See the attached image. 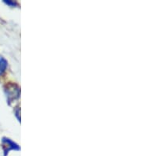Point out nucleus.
Instances as JSON below:
<instances>
[{
    "mask_svg": "<svg viewBox=\"0 0 141 156\" xmlns=\"http://www.w3.org/2000/svg\"><path fill=\"white\" fill-rule=\"evenodd\" d=\"M7 66L8 63L6 59L2 57H0V76L6 71Z\"/></svg>",
    "mask_w": 141,
    "mask_h": 156,
    "instance_id": "obj_3",
    "label": "nucleus"
},
{
    "mask_svg": "<svg viewBox=\"0 0 141 156\" xmlns=\"http://www.w3.org/2000/svg\"><path fill=\"white\" fill-rule=\"evenodd\" d=\"M2 144H3V150H4V154L5 156H6V154L9 153V151L10 150H15V151H19L20 150V147L18 146V144L13 142V140H11L9 138H6V137H4L2 140Z\"/></svg>",
    "mask_w": 141,
    "mask_h": 156,
    "instance_id": "obj_2",
    "label": "nucleus"
},
{
    "mask_svg": "<svg viewBox=\"0 0 141 156\" xmlns=\"http://www.w3.org/2000/svg\"><path fill=\"white\" fill-rule=\"evenodd\" d=\"M5 3H6L7 5L10 6H17V3L15 2H12V1H4Z\"/></svg>",
    "mask_w": 141,
    "mask_h": 156,
    "instance_id": "obj_4",
    "label": "nucleus"
},
{
    "mask_svg": "<svg viewBox=\"0 0 141 156\" xmlns=\"http://www.w3.org/2000/svg\"><path fill=\"white\" fill-rule=\"evenodd\" d=\"M6 92L7 95L8 101L9 103H11L13 100L19 98L20 93H21V89L19 87H17L16 84H9L8 86V88L6 89Z\"/></svg>",
    "mask_w": 141,
    "mask_h": 156,
    "instance_id": "obj_1",
    "label": "nucleus"
}]
</instances>
